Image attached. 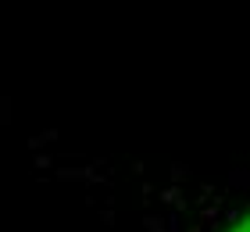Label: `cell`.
Returning a JSON list of instances; mask_svg holds the SVG:
<instances>
[{
	"instance_id": "2",
	"label": "cell",
	"mask_w": 250,
	"mask_h": 232,
	"mask_svg": "<svg viewBox=\"0 0 250 232\" xmlns=\"http://www.w3.org/2000/svg\"><path fill=\"white\" fill-rule=\"evenodd\" d=\"M143 225L150 229V232H168V229H165L168 222H161V218H154V214H146V222H143Z\"/></svg>"
},
{
	"instance_id": "3",
	"label": "cell",
	"mask_w": 250,
	"mask_h": 232,
	"mask_svg": "<svg viewBox=\"0 0 250 232\" xmlns=\"http://www.w3.org/2000/svg\"><path fill=\"white\" fill-rule=\"evenodd\" d=\"M183 179H189V168H183V165H172V182H183Z\"/></svg>"
},
{
	"instance_id": "1",
	"label": "cell",
	"mask_w": 250,
	"mask_h": 232,
	"mask_svg": "<svg viewBox=\"0 0 250 232\" xmlns=\"http://www.w3.org/2000/svg\"><path fill=\"white\" fill-rule=\"evenodd\" d=\"M229 182H232V186H243V190H250V171H232Z\"/></svg>"
}]
</instances>
